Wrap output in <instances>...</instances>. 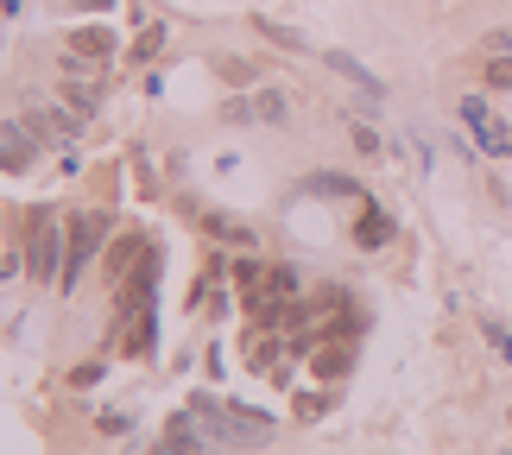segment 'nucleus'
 I'll return each instance as SVG.
<instances>
[{
    "label": "nucleus",
    "instance_id": "obj_1",
    "mask_svg": "<svg viewBox=\"0 0 512 455\" xmlns=\"http://www.w3.org/2000/svg\"><path fill=\"white\" fill-rule=\"evenodd\" d=\"M190 411L203 418V430H209L215 449L253 455V449L272 443V418H260V411H247V405H222L215 392H190Z\"/></svg>",
    "mask_w": 512,
    "mask_h": 455
},
{
    "label": "nucleus",
    "instance_id": "obj_2",
    "mask_svg": "<svg viewBox=\"0 0 512 455\" xmlns=\"http://www.w3.org/2000/svg\"><path fill=\"white\" fill-rule=\"evenodd\" d=\"M64 253H70V228H57L51 209H38L32 215V285L64 279Z\"/></svg>",
    "mask_w": 512,
    "mask_h": 455
},
{
    "label": "nucleus",
    "instance_id": "obj_3",
    "mask_svg": "<svg viewBox=\"0 0 512 455\" xmlns=\"http://www.w3.org/2000/svg\"><path fill=\"white\" fill-rule=\"evenodd\" d=\"M102 241H108V215H76V222H70V253H64V279H57V291H76V285H83V272L95 266Z\"/></svg>",
    "mask_w": 512,
    "mask_h": 455
},
{
    "label": "nucleus",
    "instance_id": "obj_4",
    "mask_svg": "<svg viewBox=\"0 0 512 455\" xmlns=\"http://www.w3.org/2000/svg\"><path fill=\"white\" fill-rule=\"evenodd\" d=\"M38 152H45V127H38V114L26 121V114H13L7 121V140H0V165H7V177H19L26 165H38Z\"/></svg>",
    "mask_w": 512,
    "mask_h": 455
},
{
    "label": "nucleus",
    "instance_id": "obj_5",
    "mask_svg": "<svg viewBox=\"0 0 512 455\" xmlns=\"http://www.w3.org/2000/svg\"><path fill=\"white\" fill-rule=\"evenodd\" d=\"M462 121H468V133H475V146H481V152L512 158V127H506L500 114L481 102V95H468V102H462Z\"/></svg>",
    "mask_w": 512,
    "mask_h": 455
},
{
    "label": "nucleus",
    "instance_id": "obj_6",
    "mask_svg": "<svg viewBox=\"0 0 512 455\" xmlns=\"http://www.w3.org/2000/svg\"><path fill=\"white\" fill-rule=\"evenodd\" d=\"M215 443H209V430H203V418L184 405L177 418L165 424V437H159V455H209Z\"/></svg>",
    "mask_w": 512,
    "mask_h": 455
},
{
    "label": "nucleus",
    "instance_id": "obj_7",
    "mask_svg": "<svg viewBox=\"0 0 512 455\" xmlns=\"http://www.w3.org/2000/svg\"><path fill=\"white\" fill-rule=\"evenodd\" d=\"M190 209L196 215H203V228L215 234V241H222V247H241V253H260V234H253L247 222H234V215H222V209H203V203H196V196H190Z\"/></svg>",
    "mask_w": 512,
    "mask_h": 455
},
{
    "label": "nucleus",
    "instance_id": "obj_8",
    "mask_svg": "<svg viewBox=\"0 0 512 455\" xmlns=\"http://www.w3.org/2000/svg\"><path fill=\"white\" fill-rule=\"evenodd\" d=\"M323 64L336 70V76H348V83L361 89V95H380V102H386V83H380V76H373V70H367L354 51H323Z\"/></svg>",
    "mask_w": 512,
    "mask_h": 455
},
{
    "label": "nucleus",
    "instance_id": "obj_9",
    "mask_svg": "<svg viewBox=\"0 0 512 455\" xmlns=\"http://www.w3.org/2000/svg\"><path fill=\"white\" fill-rule=\"evenodd\" d=\"M304 196H342V203H367L361 177H348V171H317V177H304Z\"/></svg>",
    "mask_w": 512,
    "mask_h": 455
},
{
    "label": "nucleus",
    "instance_id": "obj_10",
    "mask_svg": "<svg viewBox=\"0 0 512 455\" xmlns=\"http://www.w3.org/2000/svg\"><path fill=\"white\" fill-rule=\"evenodd\" d=\"M32 114H38V127H45L57 146H76V140H83V114H76L70 102L64 108H32Z\"/></svg>",
    "mask_w": 512,
    "mask_h": 455
},
{
    "label": "nucleus",
    "instance_id": "obj_11",
    "mask_svg": "<svg viewBox=\"0 0 512 455\" xmlns=\"http://www.w3.org/2000/svg\"><path fill=\"white\" fill-rule=\"evenodd\" d=\"M392 241V215L380 209V203H361V222H354V247H386Z\"/></svg>",
    "mask_w": 512,
    "mask_h": 455
},
{
    "label": "nucleus",
    "instance_id": "obj_12",
    "mask_svg": "<svg viewBox=\"0 0 512 455\" xmlns=\"http://www.w3.org/2000/svg\"><path fill=\"white\" fill-rule=\"evenodd\" d=\"M348 367H354V342H348V335H342V342L329 335V348L317 354V380H342Z\"/></svg>",
    "mask_w": 512,
    "mask_h": 455
},
{
    "label": "nucleus",
    "instance_id": "obj_13",
    "mask_svg": "<svg viewBox=\"0 0 512 455\" xmlns=\"http://www.w3.org/2000/svg\"><path fill=\"white\" fill-rule=\"evenodd\" d=\"M64 51H83V57H102L108 64V51H114V32H102V26H89V32H76Z\"/></svg>",
    "mask_w": 512,
    "mask_h": 455
},
{
    "label": "nucleus",
    "instance_id": "obj_14",
    "mask_svg": "<svg viewBox=\"0 0 512 455\" xmlns=\"http://www.w3.org/2000/svg\"><path fill=\"white\" fill-rule=\"evenodd\" d=\"M253 26H260V32L272 38V45H285V51H310V38H304L298 26H279V19H266V13H260V19H253Z\"/></svg>",
    "mask_w": 512,
    "mask_h": 455
},
{
    "label": "nucleus",
    "instance_id": "obj_15",
    "mask_svg": "<svg viewBox=\"0 0 512 455\" xmlns=\"http://www.w3.org/2000/svg\"><path fill=\"white\" fill-rule=\"evenodd\" d=\"M253 108H260V121H272V127H279V121H291V102H285V89H260V95H253Z\"/></svg>",
    "mask_w": 512,
    "mask_h": 455
},
{
    "label": "nucleus",
    "instance_id": "obj_16",
    "mask_svg": "<svg viewBox=\"0 0 512 455\" xmlns=\"http://www.w3.org/2000/svg\"><path fill=\"white\" fill-rule=\"evenodd\" d=\"M272 354H285V342H272V335H253V342H247V361L260 367V373H279V361H272Z\"/></svg>",
    "mask_w": 512,
    "mask_h": 455
},
{
    "label": "nucleus",
    "instance_id": "obj_17",
    "mask_svg": "<svg viewBox=\"0 0 512 455\" xmlns=\"http://www.w3.org/2000/svg\"><path fill=\"white\" fill-rule=\"evenodd\" d=\"M64 102H70V108H76V114L89 121V114L102 108V89H95V83H70V89H64Z\"/></svg>",
    "mask_w": 512,
    "mask_h": 455
},
{
    "label": "nucleus",
    "instance_id": "obj_18",
    "mask_svg": "<svg viewBox=\"0 0 512 455\" xmlns=\"http://www.w3.org/2000/svg\"><path fill=\"white\" fill-rule=\"evenodd\" d=\"M159 51H165V26H146L140 38H133V64H152Z\"/></svg>",
    "mask_w": 512,
    "mask_h": 455
},
{
    "label": "nucleus",
    "instance_id": "obj_19",
    "mask_svg": "<svg viewBox=\"0 0 512 455\" xmlns=\"http://www.w3.org/2000/svg\"><path fill=\"white\" fill-rule=\"evenodd\" d=\"M266 291H272V298H291V291H298V272H291V266H272L266 272Z\"/></svg>",
    "mask_w": 512,
    "mask_h": 455
},
{
    "label": "nucleus",
    "instance_id": "obj_20",
    "mask_svg": "<svg viewBox=\"0 0 512 455\" xmlns=\"http://www.w3.org/2000/svg\"><path fill=\"white\" fill-rule=\"evenodd\" d=\"M481 329H487V348H494L500 361L512 367V329H506V323H481Z\"/></svg>",
    "mask_w": 512,
    "mask_h": 455
},
{
    "label": "nucleus",
    "instance_id": "obj_21",
    "mask_svg": "<svg viewBox=\"0 0 512 455\" xmlns=\"http://www.w3.org/2000/svg\"><path fill=\"white\" fill-rule=\"evenodd\" d=\"M323 411H329V392H298V418L304 424H317Z\"/></svg>",
    "mask_w": 512,
    "mask_h": 455
},
{
    "label": "nucleus",
    "instance_id": "obj_22",
    "mask_svg": "<svg viewBox=\"0 0 512 455\" xmlns=\"http://www.w3.org/2000/svg\"><path fill=\"white\" fill-rule=\"evenodd\" d=\"M234 285L260 291V260H253V253H241V260H234Z\"/></svg>",
    "mask_w": 512,
    "mask_h": 455
},
{
    "label": "nucleus",
    "instance_id": "obj_23",
    "mask_svg": "<svg viewBox=\"0 0 512 455\" xmlns=\"http://www.w3.org/2000/svg\"><path fill=\"white\" fill-rule=\"evenodd\" d=\"M354 152H361V158H386V152H380V133L361 127V121H354Z\"/></svg>",
    "mask_w": 512,
    "mask_h": 455
},
{
    "label": "nucleus",
    "instance_id": "obj_24",
    "mask_svg": "<svg viewBox=\"0 0 512 455\" xmlns=\"http://www.w3.org/2000/svg\"><path fill=\"white\" fill-rule=\"evenodd\" d=\"M487 83H494V89H512V57H487Z\"/></svg>",
    "mask_w": 512,
    "mask_h": 455
},
{
    "label": "nucleus",
    "instance_id": "obj_25",
    "mask_svg": "<svg viewBox=\"0 0 512 455\" xmlns=\"http://www.w3.org/2000/svg\"><path fill=\"white\" fill-rule=\"evenodd\" d=\"M481 51H494V57H512V26H494L481 38Z\"/></svg>",
    "mask_w": 512,
    "mask_h": 455
},
{
    "label": "nucleus",
    "instance_id": "obj_26",
    "mask_svg": "<svg viewBox=\"0 0 512 455\" xmlns=\"http://www.w3.org/2000/svg\"><path fill=\"white\" fill-rule=\"evenodd\" d=\"M222 121H234V127H241V121H260V108H253V102H222Z\"/></svg>",
    "mask_w": 512,
    "mask_h": 455
},
{
    "label": "nucleus",
    "instance_id": "obj_27",
    "mask_svg": "<svg viewBox=\"0 0 512 455\" xmlns=\"http://www.w3.org/2000/svg\"><path fill=\"white\" fill-rule=\"evenodd\" d=\"M95 424H102L108 437H127V430H133V418H127V411H102V418H95Z\"/></svg>",
    "mask_w": 512,
    "mask_h": 455
},
{
    "label": "nucleus",
    "instance_id": "obj_28",
    "mask_svg": "<svg viewBox=\"0 0 512 455\" xmlns=\"http://www.w3.org/2000/svg\"><path fill=\"white\" fill-rule=\"evenodd\" d=\"M70 13H102V7H114V0H64Z\"/></svg>",
    "mask_w": 512,
    "mask_h": 455
},
{
    "label": "nucleus",
    "instance_id": "obj_29",
    "mask_svg": "<svg viewBox=\"0 0 512 455\" xmlns=\"http://www.w3.org/2000/svg\"><path fill=\"white\" fill-rule=\"evenodd\" d=\"M7 13H19V0H7Z\"/></svg>",
    "mask_w": 512,
    "mask_h": 455
},
{
    "label": "nucleus",
    "instance_id": "obj_30",
    "mask_svg": "<svg viewBox=\"0 0 512 455\" xmlns=\"http://www.w3.org/2000/svg\"><path fill=\"white\" fill-rule=\"evenodd\" d=\"M506 424H512V405H506Z\"/></svg>",
    "mask_w": 512,
    "mask_h": 455
}]
</instances>
